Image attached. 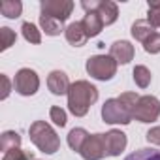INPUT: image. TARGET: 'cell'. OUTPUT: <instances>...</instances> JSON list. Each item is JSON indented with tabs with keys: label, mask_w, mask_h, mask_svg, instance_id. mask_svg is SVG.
<instances>
[{
	"label": "cell",
	"mask_w": 160,
	"mask_h": 160,
	"mask_svg": "<svg viewBox=\"0 0 160 160\" xmlns=\"http://www.w3.org/2000/svg\"><path fill=\"white\" fill-rule=\"evenodd\" d=\"M2 160H34V154L28 152V151H23L21 147H17V149L8 151Z\"/></svg>",
	"instance_id": "26"
},
{
	"label": "cell",
	"mask_w": 160,
	"mask_h": 160,
	"mask_svg": "<svg viewBox=\"0 0 160 160\" xmlns=\"http://www.w3.org/2000/svg\"><path fill=\"white\" fill-rule=\"evenodd\" d=\"M28 134H30L32 143L45 154H53L60 147V139H58L57 132L45 121H34L28 128Z\"/></svg>",
	"instance_id": "3"
},
{
	"label": "cell",
	"mask_w": 160,
	"mask_h": 160,
	"mask_svg": "<svg viewBox=\"0 0 160 160\" xmlns=\"http://www.w3.org/2000/svg\"><path fill=\"white\" fill-rule=\"evenodd\" d=\"M134 81H136V85L139 89H147L151 85V72H149L147 66L139 64V66L134 68Z\"/></svg>",
	"instance_id": "21"
},
{
	"label": "cell",
	"mask_w": 160,
	"mask_h": 160,
	"mask_svg": "<svg viewBox=\"0 0 160 160\" xmlns=\"http://www.w3.org/2000/svg\"><path fill=\"white\" fill-rule=\"evenodd\" d=\"M160 117V102L154 96H139L134 108V119L139 122H154Z\"/></svg>",
	"instance_id": "5"
},
{
	"label": "cell",
	"mask_w": 160,
	"mask_h": 160,
	"mask_svg": "<svg viewBox=\"0 0 160 160\" xmlns=\"http://www.w3.org/2000/svg\"><path fill=\"white\" fill-rule=\"evenodd\" d=\"M21 32H23V38L27 40V42H30V43H34V45H38L40 42H42V32L38 30V27L34 25V23H23V27H21Z\"/></svg>",
	"instance_id": "20"
},
{
	"label": "cell",
	"mask_w": 160,
	"mask_h": 160,
	"mask_svg": "<svg viewBox=\"0 0 160 160\" xmlns=\"http://www.w3.org/2000/svg\"><path fill=\"white\" fill-rule=\"evenodd\" d=\"M139 96L136 92H122L119 98H109L102 106V119L108 124H128L134 119V108Z\"/></svg>",
	"instance_id": "1"
},
{
	"label": "cell",
	"mask_w": 160,
	"mask_h": 160,
	"mask_svg": "<svg viewBox=\"0 0 160 160\" xmlns=\"http://www.w3.org/2000/svg\"><path fill=\"white\" fill-rule=\"evenodd\" d=\"M96 100H98V89L85 79L72 83L68 91V109L75 117H85L91 106L96 104Z\"/></svg>",
	"instance_id": "2"
},
{
	"label": "cell",
	"mask_w": 160,
	"mask_h": 160,
	"mask_svg": "<svg viewBox=\"0 0 160 160\" xmlns=\"http://www.w3.org/2000/svg\"><path fill=\"white\" fill-rule=\"evenodd\" d=\"M147 141L160 147V126H154V128H151L147 132Z\"/></svg>",
	"instance_id": "28"
},
{
	"label": "cell",
	"mask_w": 160,
	"mask_h": 160,
	"mask_svg": "<svg viewBox=\"0 0 160 160\" xmlns=\"http://www.w3.org/2000/svg\"><path fill=\"white\" fill-rule=\"evenodd\" d=\"M40 10H42V15H47L64 23L73 10V2H70V0H42Z\"/></svg>",
	"instance_id": "8"
},
{
	"label": "cell",
	"mask_w": 160,
	"mask_h": 160,
	"mask_svg": "<svg viewBox=\"0 0 160 160\" xmlns=\"http://www.w3.org/2000/svg\"><path fill=\"white\" fill-rule=\"evenodd\" d=\"M15 40H17V34H15L12 28H8V27H2V28H0V51L10 49V47L15 43Z\"/></svg>",
	"instance_id": "23"
},
{
	"label": "cell",
	"mask_w": 160,
	"mask_h": 160,
	"mask_svg": "<svg viewBox=\"0 0 160 160\" xmlns=\"http://www.w3.org/2000/svg\"><path fill=\"white\" fill-rule=\"evenodd\" d=\"M130 32H132V36H134L138 42H141V43H143V42H145L151 34H154L156 30L149 25V21H147V19H138V21L132 25V30H130Z\"/></svg>",
	"instance_id": "16"
},
{
	"label": "cell",
	"mask_w": 160,
	"mask_h": 160,
	"mask_svg": "<svg viewBox=\"0 0 160 160\" xmlns=\"http://www.w3.org/2000/svg\"><path fill=\"white\" fill-rule=\"evenodd\" d=\"M104 139H106V152L108 156H119L124 147H126V134L121 132V130H109L108 134H104Z\"/></svg>",
	"instance_id": "10"
},
{
	"label": "cell",
	"mask_w": 160,
	"mask_h": 160,
	"mask_svg": "<svg viewBox=\"0 0 160 160\" xmlns=\"http://www.w3.org/2000/svg\"><path fill=\"white\" fill-rule=\"evenodd\" d=\"M40 27L47 36H58L62 30H66L64 23H60L53 17H47V15H40Z\"/></svg>",
	"instance_id": "18"
},
{
	"label": "cell",
	"mask_w": 160,
	"mask_h": 160,
	"mask_svg": "<svg viewBox=\"0 0 160 160\" xmlns=\"http://www.w3.org/2000/svg\"><path fill=\"white\" fill-rule=\"evenodd\" d=\"M47 87L53 94L57 96H62V94H68L70 91V81H68V75L62 72V70H53L47 77Z\"/></svg>",
	"instance_id": "12"
},
{
	"label": "cell",
	"mask_w": 160,
	"mask_h": 160,
	"mask_svg": "<svg viewBox=\"0 0 160 160\" xmlns=\"http://www.w3.org/2000/svg\"><path fill=\"white\" fill-rule=\"evenodd\" d=\"M81 23H83V27H85V30H87L89 38L98 36V34L102 32V28L106 27V25H104V21H102V17L98 15V12H87Z\"/></svg>",
	"instance_id": "14"
},
{
	"label": "cell",
	"mask_w": 160,
	"mask_h": 160,
	"mask_svg": "<svg viewBox=\"0 0 160 160\" xmlns=\"http://www.w3.org/2000/svg\"><path fill=\"white\" fill-rule=\"evenodd\" d=\"M87 72L98 81H109L117 73V62L109 55H94L87 60Z\"/></svg>",
	"instance_id": "4"
},
{
	"label": "cell",
	"mask_w": 160,
	"mask_h": 160,
	"mask_svg": "<svg viewBox=\"0 0 160 160\" xmlns=\"http://www.w3.org/2000/svg\"><path fill=\"white\" fill-rule=\"evenodd\" d=\"M34 160H38V158H34Z\"/></svg>",
	"instance_id": "30"
},
{
	"label": "cell",
	"mask_w": 160,
	"mask_h": 160,
	"mask_svg": "<svg viewBox=\"0 0 160 160\" xmlns=\"http://www.w3.org/2000/svg\"><path fill=\"white\" fill-rule=\"evenodd\" d=\"M89 136L91 134L85 128H73V130H70V134H68V145H70V149L75 151V152H81V149H83V145H85V141H87Z\"/></svg>",
	"instance_id": "15"
},
{
	"label": "cell",
	"mask_w": 160,
	"mask_h": 160,
	"mask_svg": "<svg viewBox=\"0 0 160 160\" xmlns=\"http://www.w3.org/2000/svg\"><path fill=\"white\" fill-rule=\"evenodd\" d=\"M79 154H81L85 160H102L104 156H108L104 134H92V136H89Z\"/></svg>",
	"instance_id": "9"
},
{
	"label": "cell",
	"mask_w": 160,
	"mask_h": 160,
	"mask_svg": "<svg viewBox=\"0 0 160 160\" xmlns=\"http://www.w3.org/2000/svg\"><path fill=\"white\" fill-rule=\"evenodd\" d=\"M13 89L21 96H32V94H36V91L40 89V77H38V73L34 70H30V68H21L15 73Z\"/></svg>",
	"instance_id": "6"
},
{
	"label": "cell",
	"mask_w": 160,
	"mask_h": 160,
	"mask_svg": "<svg viewBox=\"0 0 160 160\" xmlns=\"http://www.w3.org/2000/svg\"><path fill=\"white\" fill-rule=\"evenodd\" d=\"M23 12V4L19 0H2L0 2V13L8 19H17Z\"/></svg>",
	"instance_id": "19"
},
{
	"label": "cell",
	"mask_w": 160,
	"mask_h": 160,
	"mask_svg": "<svg viewBox=\"0 0 160 160\" xmlns=\"http://www.w3.org/2000/svg\"><path fill=\"white\" fill-rule=\"evenodd\" d=\"M143 49H145L147 53H151V55L160 53V34H158V32L151 34V36L143 42Z\"/></svg>",
	"instance_id": "25"
},
{
	"label": "cell",
	"mask_w": 160,
	"mask_h": 160,
	"mask_svg": "<svg viewBox=\"0 0 160 160\" xmlns=\"http://www.w3.org/2000/svg\"><path fill=\"white\" fill-rule=\"evenodd\" d=\"M124 160H160V151H156V149H138L136 152H130Z\"/></svg>",
	"instance_id": "22"
},
{
	"label": "cell",
	"mask_w": 160,
	"mask_h": 160,
	"mask_svg": "<svg viewBox=\"0 0 160 160\" xmlns=\"http://www.w3.org/2000/svg\"><path fill=\"white\" fill-rule=\"evenodd\" d=\"M109 57H113L117 64H128L134 58V45L126 40H117L109 47Z\"/></svg>",
	"instance_id": "11"
},
{
	"label": "cell",
	"mask_w": 160,
	"mask_h": 160,
	"mask_svg": "<svg viewBox=\"0 0 160 160\" xmlns=\"http://www.w3.org/2000/svg\"><path fill=\"white\" fill-rule=\"evenodd\" d=\"M81 8L85 12H98V15L102 17L104 25H113L119 17V10H117V4L115 2H109V0H83L81 2Z\"/></svg>",
	"instance_id": "7"
},
{
	"label": "cell",
	"mask_w": 160,
	"mask_h": 160,
	"mask_svg": "<svg viewBox=\"0 0 160 160\" xmlns=\"http://www.w3.org/2000/svg\"><path fill=\"white\" fill-rule=\"evenodd\" d=\"M17 147H21V136L13 130L2 132V136H0V149H2V152L6 154L8 151L17 149Z\"/></svg>",
	"instance_id": "17"
},
{
	"label": "cell",
	"mask_w": 160,
	"mask_h": 160,
	"mask_svg": "<svg viewBox=\"0 0 160 160\" xmlns=\"http://www.w3.org/2000/svg\"><path fill=\"white\" fill-rule=\"evenodd\" d=\"M0 81H2V100H6L10 96V92H12V83H10V79H8L6 73L0 75Z\"/></svg>",
	"instance_id": "29"
},
{
	"label": "cell",
	"mask_w": 160,
	"mask_h": 160,
	"mask_svg": "<svg viewBox=\"0 0 160 160\" xmlns=\"http://www.w3.org/2000/svg\"><path fill=\"white\" fill-rule=\"evenodd\" d=\"M49 117H51V121H53L57 126H60V128H62V126L66 124V121H68V119H66V111H64L62 108H58V106H53V108L49 109Z\"/></svg>",
	"instance_id": "27"
},
{
	"label": "cell",
	"mask_w": 160,
	"mask_h": 160,
	"mask_svg": "<svg viewBox=\"0 0 160 160\" xmlns=\"http://www.w3.org/2000/svg\"><path fill=\"white\" fill-rule=\"evenodd\" d=\"M147 21L152 28H160V2H151L147 8Z\"/></svg>",
	"instance_id": "24"
},
{
	"label": "cell",
	"mask_w": 160,
	"mask_h": 160,
	"mask_svg": "<svg viewBox=\"0 0 160 160\" xmlns=\"http://www.w3.org/2000/svg\"><path fill=\"white\" fill-rule=\"evenodd\" d=\"M64 36H66L68 43L73 45V47H81L89 40V34H87V30H85V27H83L81 21H75V23L68 25L66 30H64Z\"/></svg>",
	"instance_id": "13"
}]
</instances>
